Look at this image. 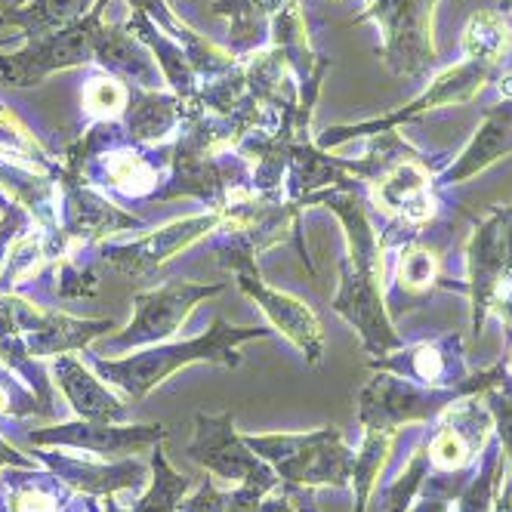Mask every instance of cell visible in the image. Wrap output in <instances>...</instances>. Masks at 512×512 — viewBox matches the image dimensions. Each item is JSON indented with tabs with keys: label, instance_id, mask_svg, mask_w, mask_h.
<instances>
[{
	"label": "cell",
	"instance_id": "6da1fadb",
	"mask_svg": "<svg viewBox=\"0 0 512 512\" xmlns=\"http://www.w3.org/2000/svg\"><path fill=\"white\" fill-rule=\"evenodd\" d=\"M105 331H115L112 318L84 321L62 312H41L19 297L0 294V364L16 371L34 389L47 417L53 414V392L38 358L84 349Z\"/></svg>",
	"mask_w": 512,
	"mask_h": 512
},
{
	"label": "cell",
	"instance_id": "7a4b0ae2",
	"mask_svg": "<svg viewBox=\"0 0 512 512\" xmlns=\"http://www.w3.org/2000/svg\"><path fill=\"white\" fill-rule=\"evenodd\" d=\"M263 337H269V331H263V327H232L229 321L216 318L210 331L195 337V340L152 346V349L133 352L127 358L93 355L90 364L102 380L124 389L133 401H139L155 386H161L170 374H176L179 368H189V364H198V361L223 364V368H238L241 364L238 346L247 340H263Z\"/></svg>",
	"mask_w": 512,
	"mask_h": 512
},
{
	"label": "cell",
	"instance_id": "3957f363",
	"mask_svg": "<svg viewBox=\"0 0 512 512\" xmlns=\"http://www.w3.org/2000/svg\"><path fill=\"white\" fill-rule=\"evenodd\" d=\"M170 158L155 161L149 145L133 142L121 121H96L68 149L65 170L81 176L96 189H112L127 198H149L158 192L161 167Z\"/></svg>",
	"mask_w": 512,
	"mask_h": 512
},
{
	"label": "cell",
	"instance_id": "277c9868",
	"mask_svg": "<svg viewBox=\"0 0 512 512\" xmlns=\"http://www.w3.org/2000/svg\"><path fill=\"white\" fill-rule=\"evenodd\" d=\"M250 451L266 460L287 485L346 488L352 482L355 454L346 448L337 426H321L312 432H281V435H244Z\"/></svg>",
	"mask_w": 512,
	"mask_h": 512
},
{
	"label": "cell",
	"instance_id": "5b68a950",
	"mask_svg": "<svg viewBox=\"0 0 512 512\" xmlns=\"http://www.w3.org/2000/svg\"><path fill=\"white\" fill-rule=\"evenodd\" d=\"M482 389H488V386L472 383V386H460V389H432V386L411 383L398 374L380 371L368 386L361 389L358 420L364 429H383V432L398 435L401 426L432 420L438 414H445V408H451L457 398L479 395Z\"/></svg>",
	"mask_w": 512,
	"mask_h": 512
},
{
	"label": "cell",
	"instance_id": "8992f818",
	"mask_svg": "<svg viewBox=\"0 0 512 512\" xmlns=\"http://www.w3.org/2000/svg\"><path fill=\"white\" fill-rule=\"evenodd\" d=\"M102 25V13L90 10V16L71 22L59 31L28 38L16 53L0 56V84L7 87H38L53 71L78 68L93 62V41Z\"/></svg>",
	"mask_w": 512,
	"mask_h": 512
},
{
	"label": "cell",
	"instance_id": "52a82bcc",
	"mask_svg": "<svg viewBox=\"0 0 512 512\" xmlns=\"http://www.w3.org/2000/svg\"><path fill=\"white\" fill-rule=\"evenodd\" d=\"M253 250H256L253 244L232 238V244L223 250L219 266L232 269L235 284L244 290V294L256 300V306H260L278 331L309 358V364H318L324 355V334H321V324H318L315 312L303 300H294V297L281 294V290H272L253 266Z\"/></svg>",
	"mask_w": 512,
	"mask_h": 512
},
{
	"label": "cell",
	"instance_id": "ba28073f",
	"mask_svg": "<svg viewBox=\"0 0 512 512\" xmlns=\"http://www.w3.org/2000/svg\"><path fill=\"white\" fill-rule=\"evenodd\" d=\"M223 284H195V281H167L155 290L133 297V321L121 334L108 337L99 349L105 352H130L139 346H152L176 334V327L189 318V312L201 303L216 297Z\"/></svg>",
	"mask_w": 512,
	"mask_h": 512
},
{
	"label": "cell",
	"instance_id": "9c48e42d",
	"mask_svg": "<svg viewBox=\"0 0 512 512\" xmlns=\"http://www.w3.org/2000/svg\"><path fill=\"white\" fill-rule=\"evenodd\" d=\"M186 454L223 482H235V485L256 482V485L278 488L275 469L266 460L256 457L250 445L244 442V435L235 432L232 411L195 414V438L186 448Z\"/></svg>",
	"mask_w": 512,
	"mask_h": 512
},
{
	"label": "cell",
	"instance_id": "30bf717a",
	"mask_svg": "<svg viewBox=\"0 0 512 512\" xmlns=\"http://www.w3.org/2000/svg\"><path fill=\"white\" fill-rule=\"evenodd\" d=\"M469 278H472V327L479 334L488 306L500 287L512 281V210H497L475 229L469 241Z\"/></svg>",
	"mask_w": 512,
	"mask_h": 512
},
{
	"label": "cell",
	"instance_id": "8fae6325",
	"mask_svg": "<svg viewBox=\"0 0 512 512\" xmlns=\"http://www.w3.org/2000/svg\"><path fill=\"white\" fill-rule=\"evenodd\" d=\"M56 182L62 186V241L96 244L108 235H118L127 229H142V219L124 213L105 195H99L90 182L59 167Z\"/></svg>",
	"mask_w": 512,
	"mask_h": 512
},
{
	"label": "cell",
	"instance_id": "7c38bea8",
	"mask_svg": "<svg viewBox=\"0 0 512 512\" xmlns=\"http://www.w3.org/2000/svg\"><path fill=\"white\" fill-rule=\"evenodd\" d=\"M167 435L161 423L145 426H127V423H96V420H78L28 432V442L38 448H78L99 457H124L145 445H155Z\"/></svg>",
	"mask_w": 512,
	"mask_h": 512
},
{
	"label": "cell",
	"instance_id": "4fadbf2b",
	"mask_svg": "<svg viewBox=\"0 0 512 512\" xmlns=\"http://www.w3.org/2000/svg\"><path fill=\"white\" fill-rule=\"evenodd\" d=\"M223 223V213L213 210V213H201V216H189V219H176V223L142 235L130 244H105L99 250L102 263L115 266L124 275H145L152 272L155 266H161L164 260H170L173 253L186 250L189 244H195L198 238H204L207 232L219 229Z\"/></svg>",
	"mask_w": 512,
	"mask_h": 512
},
{
	"label": "cell",
	"instance_id": "5bb4252c",
	"mask_svg": "<svg viewBox=\"0 0 512 512\" xmlns=\"http://www.w3.org/2000/svg\"><path fill=\"white\" fill-rule=\"evenodd\" d=\"M334 312H340L364 343L371 355H389L392 349L401 346L395 327L383 309V281L374 275H364L343 263V284L334 300Z\"/></svg>",
	"mask_w": 512,
	"mask_h": 512
},
{
	"label": "cell",
	"instance_id": "9a60e30c",
	"mask_svg": "<svg viewBox=\"0 0 512 512\" xmlns=\"http://www.w3.org/2000/svg\"><path fill=\"white\" fill-rule=\"evenodd\" d=\"M93 62H99L108 75L139 90H161L164 75L152 56L127 25H99L93 41Z\"/></svg>",
	"mask_w": 512,
	"mask_h": 512
},
{
	"label": "cell",
	"instance_id": "2e32d148",
	"mask_svg": "<svg viewBox=\"0 0 512 512\" xmlns=\"http://www.w3.org/2000/svg\"><path fill=\"white\" fill-rule=\"evenodd\" d=\"M38 460L50 466V472L68 488H78L90 497H112L118 491H139L149 482V466L139 460H115V463H87L78 457L38 451Z\"/></svg>",
	"mask_w": 512,
	"mask_h": 512
},
{
	"label": "cell",
	"instance_id": "e0dca14e",
	"mask_svg": "<svg viewBox=\"0 0 512 512\" xmlns=\"http://www.w3.org/2000/svg\"><path fill=\"white\" fill-rule=\"evenodd\" d=\"M374 198L386 213L405 219V223H423V219L432 216L429 173L414 158H401L389 164L383 173H377Z\"/></svg>",
	"mask_w": 512,
	"mask_h": 512
},
{
	"label": "cell",
	"instance_id": "ac0fdd59",
	"mask_svg": "<svg viewBox=\"0 0 512 512\" xmlns=\"http://www.w3.org/2000/svg\"><path fill=\"white\" fill-rule=\"evenodd\" d=\"M53 377L59 389L65 392L68 405L75 408L81 420H96V423H124L127 420V405L108 392L75 355H56L53 361Z\"/></svg>",
	"mask_w": 512,
	"mask_h": 512
},
{
	"label": "cell",
	"instance_id": "d6986e66",
	"mask_svg": "<svg viewBox=\"0 0 512 512\" xmlns=\"http://www.w3.org/2000/svg\"><path fill=\"white\" fill-rule=\"evenodd\" d=\"M121 124L133 142L155 145L182 127V102L176 93L130 87V102L124 108Z\"/></svg>",
	"mask_w": 512,
	"mask_h": 512
},
{
	"label": "cell",
	"instance_id": "ffe728a7",
	"mask_svg": "<svg viewBox=\"0 0 512 512\" xmlns=\"http://www.w3.org/2000/svg\"><path fill=\"white\" fill-rule=\"evenodd\" d=\"M93 7L96 0H28V7H13L0 13V22L22 28L25 38H41V34L59 31L90 16Z\"/></svg>",
	"mask_w": 512,
	"mask_h": 512
},
{
	"label": "cell",
	"instance_id": "44dd1931",
	"mask_svg": "<svg viewBox=\"0 0 512 512\" xmlns=\"http://www.w3.org/2000/svg\"><path fill=\"white\" fill-rule=\"evenodd\" d=\"M28 482H19L10 472L4 482L10 512H62L71 497V488L59 482L56 475H25Z\"/></svg>",
	"mask_w": 512,
	"mask_h": 512
},
{
	"label": "cell",
	"instance_id": "7402d4cb",
	"mask_svg": "<svg viewBox=\"0 0 512 512\" xmlns=\"http://www.w3.org/2000/svg\"><path fill=\"white\" fill-rule=\"evenodd\" d=\"M0 161L10 167H19V170H28V173L50 176V179H56V173H59V167L44 155V149L34 142V136L7 112L4 105H0Z\"/></svg>",
	"mask_w": 512,
	"mask_h": 512
},
{
	"label": "cell",
	"instance_id": "603a6c76",
	"mask_svg": "<svg viewBox=\"0 0 512 512\" xmlns=\"http://www.w3.org/2000/svg\"><path fill=\"white\" fill-rule=\"evenodd\" d=\"M512 149V124H509V115H491L488 124L479 130V136H475L469 142V149L460 155L457 167H451L448 179L451 182H460L472 173L485 170L491 161H497L500 155H506Z\"/></svg>",
	"mask_w": 512,
	"mask_h": 512
},
{
	"label": "cell",
	"instance_id": "cb8c5ba5",
	"mask_svg": "<svg viewBox=\"0 0 512 512\" xmlns=\"http://www.w3.org/2000/svg\"><path fill=\"white\" fill-rule=\"evenodd\" d=\"M287 4V0H216L213 13L229 16V34L235 47H253L256 38L263 34V25L275 19V13Z\"/></svg>",
	"mask_w": 512,
	"mask_h": 512
},
{
	"label": "cell",
	"instance_id": "d4e9b609",
	"mask_svg": "<svg viewBox=\"0 0 512 512\" xmlns=\"http://www.w3.org/2000/svg\"><path fill=\"white\" fill-rule=\"evenodd\" d=\"M392 442H395V432L364 429V445L352 460V488H355V500H358L355 512H364V506H368L371 488H374L377 475H380V469L392 451Z\"/></svg>",
	"mask_w": 512,
	"mask_h": 512
},
{
	"label": "cell",
	"instance_id": "484cf974",
	"mask_svg": "<svg viewBox=\"0 0 512 512\" xmlns=\"http://www.w3.org/2000/svg\"><path fill=\"white\" fill-rule=\"evenodd\" d=\"M463 50L472 62L494 65L509 53V25L497 13L472 16L463 34Z\"/></svg>",
	"mask_w": 512,
	"mask_h": 512
},
{
	"label": "cell",
	"instance_id": "4316f807",
	"mask_svg": "<svg viewBox=\"0 0 512 512\" xmlns=\"http://www.w3.org/2000/svg\"><path fill=\"white\" fill-rule=\"evenodd\" d=\"M192 491V479L189 475H179L170 469V463L164 460V451L155 448L152 454V488L142 494V500L136 503V512H176L182 497Z\"/></svg>",
	"mask_w": 512,
	"mask_h": 512
},
{
	"label": "cell",
	"instance_id": "83f0119b",
	"mask_svg": "<svg viewBox=\"0 0 512 512\" xmlns=\"http://www.w3.org/2000/svg\"><path fill=\"white\" fill-rule=\"evenodd\" d=\"M127 102H130V87L112 75L93 78L84 87V108L93 121H121Z\"/></svg>",
	"mask_w": 512,
	"mask_h": 512
},
{
	"label": "cell",
	"instance_id": "f1b7e54d",
	"mask_svg": "<svg viewBox=\"0 0 512 512\" xmlns=\"http://www.w3.org/2000/svg\"><path fill=\"white\" fill-rule=\"evenodd\" d=\"M438 263L423 247H408L398 256V284L405 290H426L435 281Z\"/></svg>",
	"mask_w": 512,
	"mask_h": 512
},
{
	"label": "cell",
	"instance_id": "f546056e",
	"mask_svg": "<svg viewBox=\"0 0 512 512\" xmlns=\"http://www.w3.org/2000/svg\"><path fill=\"white\" fill-rule=\"evenodd\" d=\"M488 411H491L494 426L500 432V448H503V454L512 457V383L509 386H497L494 383L488 389Z\"/></svg>",
	"mask_w": 512,
	"mask_h": 512
},
{
	"label": "cell",
	"instance_id": "4dcf8cb0",
	"mask_svg": "<svg viewBox=\"0 0 512 512\" xmlns=\"http://www.w3.org/2000/svg\"><path fill=\"white\" fill-rule=\"evenodd\" d=\"M13 414V417H28V414H41L47 417L44 405L38 401L34 392H25L16 380L10 377H0V417Z\"/></svg>",
	"mask_w": 512,
	"mask_h": 512
},
{
	"label": "cell",
	"instance_id": "1f68e13d",
	"mask_svg": "<svg viewBox=\"0 0 512 512\" xmlns=\"http://www.w3.org/2000/svg\"><path fill=\"white\" fill-rule=\"evenodd\" d=\"M127 4L136 10V13H145L149 16L158 28H164L170 38H176V41H182L186 34H192V28L189 25H182L176 16H173V10L167 7V0H127Z\"/></svg>",
	"mask_w": 512,
	"mask_h": 512
},
{
	"label": "cell",
	"instance_id": "d6a6232c",
	"mask_svg": "<svg viewBox=\"0 0 512 512\" xmlns=\"http://www.w3.org/2000/svg\"><path fill=\"white\" fill-rule=\"evenodd\" d=\"M96 287H99V281H96V275H93L90 269H75V266H62V269H59V284H56V290H59V297H65V300L93 297V294H96Z\"/></svg>",
	"mask_w": 512,
	"mask_h": 512
},
{
	"label": "cell",
	"instance_id": "836d02e7",
	"mask_svg": "<svg viewBox=\"0 0 512 512\" xmlns=\"http://www.w3.org/2000/svg\"><path fill=\"white\" fill-rule=\"evenodd\" d=\"M25 226H28V210L22 204H7L4 216H0V269H4V260L13 250V241L19 238Z\"/></svg>",
	"mask_w": 512,
	"mask_h": 512
},
{
	"label": "cell",
	"instance_id": "e575fe53",
	"mask_svg": "<svg viewBox=\"0 0 512 512\" xmlns=\"http://www.w3.org/2000/svg\"><path fill=\"white\" fill-rule=\"evenodd\" d=\"M229 494L219 491L213 482H204L189 500H182L176 512H226Z\"/></svg>",
	"mask_w": 512,
	"mask_h": 512
},
{
	"label": "cell",
	"instance_id": "d590c367",
	"mask_svg": "<svg viewBox=\"0 0 512 512\" xmlns=\"http://www.w3.org/2000/svg\"><path fill=\"white\" fill-rule=\"evenodd\" d=\"M260 512H312V509L306 506L297 485H287L284 491H275L272 497L266 494L263 503H260Z\"/></svg>",
	"mask_w": 512,
	"mask_h": 512
},
{
	"label": "cell",
	"instance_id": "8d00e7d4",
	"mask_svg": "<svg viewBox=\"0 0 512 512\" xmlns=\"http://www.w3.org/2000/svg\"><path fill=\"white\" fill-rule=\"evenodd\" d=\"M0 466H19V469H28L31 463L16 451V448H10L4 438H0Z\"/></svg>",
	"mask_w": 512,
	"mask_h": 512
},
{
	"label": "cell",
	"instance_id": "74e56055",
	"mask_svg": "<svg viewBox=\"0 0 512 512\" xmlns=\"http://www.w3.org/2000/svg\"><path fill=\"white\" fill-rule=\"evenodd\" d=\"M22 41H28L25 34H4V38H0V50H4V47H16Z\"/></svg>",
	"mask_w": 512,
	"mask_h": 512
},
{
	"label": "cell",
	"instance_id": "f35d334b",
	"mask_svg": "<svg viewBox=\"0 0 512 512\" xmlns=\"http://www.w3.org/2000/svg\"><path fill=\"white\" fill-rule=\"evenodd\" d=\"M500 318L509 324V331H512V297H509L506 303H500Z\"/></svg>",
	"mask_w": 512,
	"mask_h": 512
},
{
	"label": "cell",
	"instance_id": "ab89813d",
	"mask_svg": "<svg viewBox=\"0 0 512 512\" xmlns=\"http://www.w3.org/2000/svg\"><path fill=\"white\" fill-rule=\"evenodd\" d=\"M71 512H78V509H71ZM93 512V509H90ZM105 512H136V509H121L118 503H112V500H108V506H105Z\"/></svg>",
	"mask_w": 512,
	"mask_h": 512
},
{
	"label": "cell",
	"instance_id": "60d3db41",
	"mask_svg": "<svg viewBox=\"0 0 512 512\" xmlns=\"http://www.w3.org/2000/svg\"><path fill=\"white\" fill-rule=\"evenodd\" d=\"M0 512H10V506H7V491H4V482H0Z\"/></svg>",
	"mask_w": 512,
	"mask_h": 512
},
{
	"label": "cell",
	"instance_id": "b9f144b4",
	"mask_svg": "<svg viewBox=\"0 0 512 512\" xmlns=\"http://www.w3.org/2000/svg\"><path fill=\"white\" fill-rule=\"evenodd\" d=\"M105 4H108V0H96V7H93V10H96V13H102V10H105Z\"/></svg>",
	"mask_w": 512,
	"mask_h": 512
},
{
	"label": "cell",
	"instance_id": "7bdbcfd3",
	"mask_svg": "<svg viewBox=\"0 0 512 512\" xmlns=\"http://www.w3.org/2000/svg\"><path fill=\"white\" fill-rule=\"evenodd\" d=\"M503 371H506V374H509V377H512V358H509V361H506V364H503Z\"/></svg>",
	"mask_w": 512,
	"mask_h": 512
},
{
	"label": "cell",
	"instance_id": "ee69618b",
	"mask_svg": "<svg viewBox=\"0 0 512 512\" xmlns=\"http://www.w3.org/2000/svg\"><path fill=\"white\" fill-rule=\"evenodd\" d=\"M16 4H28V0H16Z\"/></svg>",
	"mask_w": 512,
	"mask_h": 512
}]
</instances>
